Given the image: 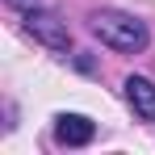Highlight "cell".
Segmentation results:
<instances>
[{"mask_svg":"<svg viewBox=\"0 0 155 155\" xmlns=\"http://www.w3.org/2000/svg\"><path fill=\"white\" fill-rule=\"evenodd\" d=\"M92 34L101 38L105 46L122 51V54H138V51H147V42H151L147 25H143L134 13H122V8H101V13H92Z\"/></svg>","mask_w":155,"mask_h":155,"instance_id":"obj_1","label":"cell"},{"mask_svg":"<svg viewBox=\"0 0 155 155\" xmlns=\"http://www.w3.org/2000/svg\"><path fill=\"white\" fill-rule=\"evenodd\" d=\"M25 29L34 34V38H38V42H42V46H46V51H59V54H63L67 46H71L67 21H59V17H54L51 8H42V4L25 13Z\"/></svg>","mask_w":155,"mask_h":155,"instance_id":"obj_2","label":"cell"},{"mask_svg":"<svg viewBox=\"0 0 155 155\" xmlns=\"http://www.w3.org/2000/svg\"><path fill=\"white\" fill-rule=\"evenodd\" d=\"M97 138V122L84 113H59L54 117V143L59 147H88Z\"/></svg>","mask_w":155,"mask_h":155,"instance_id":"obj_3","label":"cell"},{"mask_svg":"<svg viewBox=\"0 0 155 155\" xmlns=\"http://www.w3.org/2000/svg\"><path fill=\"white\" fill-rule=\"evenodd\" d=\"M126 101H130V109L138 113V117H147V122H155V84L147 76H126Z\"/></svg>","mask_w":155,"mask_h":155,"instance_id":"obj_4","label":"cell"},{"mask_svg":"<svg viewBox=\"0 0 155 155\" xmlns=\"http://www.w3.org/2000/svg\"><path fill=\"white\" fill-rule=\"evenodd\" d=\"M4 4H13V8H21V13H29V8H38L42 0H4Z\"/></svg>","mask_w":155,"mask_h":155,"instance_id":"obj_5","label":"cell"}]
</instances>
